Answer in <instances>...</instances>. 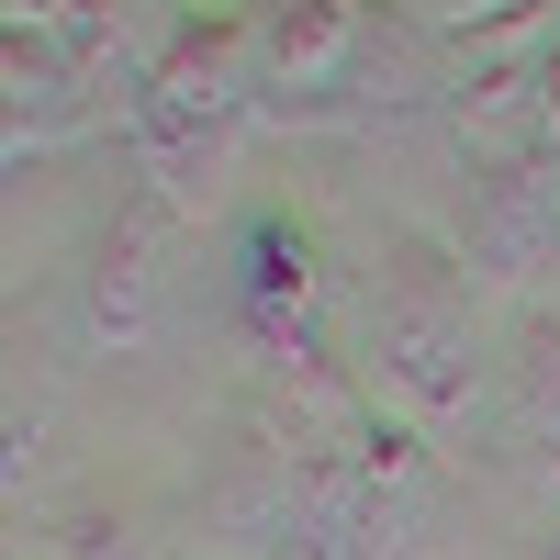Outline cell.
<instances>
[{
	"instance_id": "6da1fadb",
	"label": "cell",
	"mask_w": 560,
	"mask_h": 560,
	"mask_svg": "<svg viewBox=\"0 0 560 560\" xmlns=\"http://www.w3.org/2000/svg\"><path fill=\"white\" fill-rule=\"evenodd\" d=\"M427 504H438V448H427V427L382 415V427H359L337 448L247 438L213 516L247 560H404Z\"/></svg>"
},
{
	"instance_id": "7a4b0ae2",
	"label": "cell",
	"mask_w": 560,
	"mask_h": 560,
	"mask_svg": "<svg viewBox=\"0 0 560 560\" xmlns=\"http://www.w3.org/2000/svg\"><path fill=\"white\" fill-rule=\"evenodd\" d=\"M247 68L269 135H370L427 102H459L448 34L415 0H258Z\"/></svg>"
},
{
	"instance_id": "3957f363",
	"label": "cell",
	"mask_w": 560,
	"mask_h": 560,
	"mask_svg": "<svg viewBox=\"0 0 560 560\" xmlns=\"http://www.w3.org/2000/svg\"><path fill=\"white\" fill-rule=\"evenodd\" d=\"M124 135L147 158V191L168 213H213L236 147L258 135V68H247V12H179L124 79Z\"/></svg>"
},
{
	"instance_id": "277c9868",
	"label": "cell",
	"mask_w": 560,
	"mask_h": 560,
	"mask_svg": "<svg viewBox=\"0 0 560 560\" xmlns=\"http://www.w3.org/2000/svg\"><path fill=\"white\" fill-rule=\"evenodd\" d=\"M370 359H382L404 427H459L493 393L482 269L459 258V236L382 224V247H370Z\"/></svg>"
},
{
	"instance_id": "5b68a950",
	"label": "cell",
	"mask_w": 560,
	"mask_h": 560,
	"mask_svg": "<svg viewBox=\"0 0 560 560\" xmlns=\"http://www.w3.org/2000/svg\"><path fill=\"white\" fill-rule=\"evenodd\" d=\"M459 258H471L482 280H538V269H560V147L482 158V168H471Z\"/></svg>"
},
{
	"instance_id": "8992f818",
	"label": "cell",
	"mask_w": 560,
	"mask_h": 560,
	"mask_svg": "<svg viewBox=\"0 0 560 560\" xmlns=\"http://www.w3.org/2000/svg\"><path fill=\"white\" fill-rule=\"evenodd\" d=\"M0 158H57V147H79L90 124H102V102H90V68H68L57 45H34V34H12L0 23Z\"/></svg>"
},
{
	"instance_id": "52a82bcc",
	"label": "cell",
	"mask_w": 560,
	"mask_h": 560,
	"mask_svg": "<svg viewBox=\"0 0 560 560\" xmlns=\"http://www.w3.org/2000/svg\"><path fill=\"white\" fill-rule=\"evenodd\" d=\"M236 325H325V258H314V224L258 213L247 236H236Z\"/></svg>"
},
{
	"instance_id": "ba28073f",
	"label": "cell",
	"mask_w": 560,
	"mask_h": 560,
	"mask_svg": "<svg viewBox=\"0 0 560 560\" xmlns=\"http://www.w3.org/2000/svg\"><path fill=\"white\" fill-rule=\"evenodd\" d=\"M168 202L147 191L113 236H102V258H90V337H113V348H135L147 337V292H158V236H168Z\"/></svg>"
},
{
	"instance_id": "9c48e42d",
	"label": "cell",
	"mask_w": 560,
	"mask_h": 560,
	"mask_svg": "<svg viewBox=\"0 0 560 560\" xmlns=\"http://www.w3.org/2000/svg\"><path fill=\"white\" fill-rule=\"evenodd\" d=\"M504 415H516V438L538 448V471L560 482V325H516V359H504Z\"/></svg>"
},
{
	"instance_id": "30bf717a",
	"label": "cell",
	"mask_w": 560,
	"mask_h": 560,
	"mask_svg": "<svg viewBox=\"0 0 560 560\" xmlns=\"http://www.w3.org/2000/svg\"><path fill=\"white\" fill-rule=\"evenodd\" d=\"M124 12H135V0H12V34L57 45L68 68L102 79V57H124Z\"/></svg>"
},
{
	"instance_id": "8fae6325",
	"label": "cell",
	"mask_w": 560,
	"mask_h": 560,
	"mask_svg": "<svg viewBox=\"0 0 560 560\" xmlns=\"http://www.w3.org/2000/svg\"><path fill=\"white\" fill-rule=\"evenodd\" d=\"M415 12H427V23H438V34L459 45V34H493V23H516V12H538V0H415Z\"/></svg>"
},
{
	"instance_id": "7c38bea8",
	"label": "cell",
	"mask_w": 560,
	"mask_h": 560,
	"mask_svg": "<svg viewBox=\"0 0 560 560\" xmlns=\"http://www.w3.org/2000/svg\"><path fill=\"white\" fill-rule=\"evenodd\" d=\"M538 90H549V147H560V34H549V57H538Z\"/></svg>"
},
{
	"instance_id": "4fadbf2b",
	"label": "cell",
	"mask_w": 560,
	"mask_h": 560,
	"mask_svg": "<svg viewBox=\"0 0 560 560\" xmlns=\"http://www.w3.org/2000/svg\"><path fill=\"white\" fill-rule=\"evenodd\" d=\"M179 12H258V0H179Z\"/></svg>"
},
{
	"instance_id": "5bb4252c",
	"label": "cell",
	"mask_w": 560,
	"mask_h": 560,
	"mask_svg": "<svg viewBox=\"0 0 560 560\" xmlns=\"http://www.w3.org/2000/svg\"><path fill=\"white\" fill-rule=\"evenodd\" d=\"M538 560H560V527H549V538H538Z\"/></svg>"
}]
</instances>
